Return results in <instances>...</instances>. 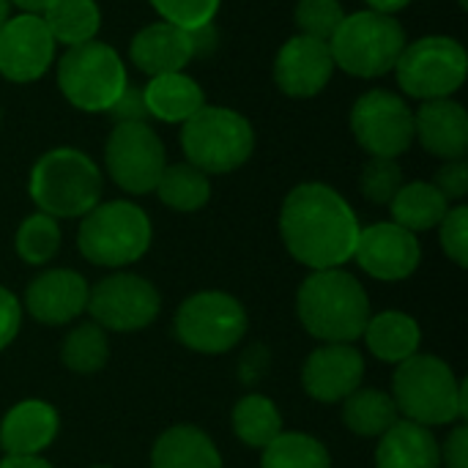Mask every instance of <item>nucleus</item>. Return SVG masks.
I'll use <instances>...</instances> for the list:
<instances>
[{
	"instance_id": "obj_18",
	"label": "nucleus",
	"mask_w": 468,
	"mask_h": 468,
	"mask_svg": "<svg viewBox=\"0 0 468 468\" xmlns=\"http://www.w3.org/2000/svg\"><path fill=\"white\" fill-rule=\"evenodd\" d=\"M88 282L71 269H49L30 280L25 288L27 313L47 326H63L88 307Z\"/></svg>"
},
{
	"instance_id": "obj_35",
	"label": "nucleus",
	"mask_w": 468,
	"mask_h": 468,
	"mask_svg": "<svg viewBox=\"0 0 468 468\" xmlns=\"http://www.w3.org/2000/svg\"><path fill=\"white\" fill-rule=\"evenodd\" d=\"M346 11L337 0H299L296 3V25L302 36L329 41L337 25L343 22Z\"/></svg>"
},
{
	"instance_id": "obj_31",
	"label": "nucleus",
	"mask_w": 468,
	"mask_h": 468,
	"mask_svg": "<svg viewBox=\"0 0 468 468\" xmlns=\"http://www.w3.org/2000/svg\"><path fill=\"white\" fill-rule=\"evenodd\" d=\"M263 468H332L329 450L307 433H280L263 447Z\"/></svg>"
},
{
	"instance_id": "obj_16",
	"label": "nucleus",
	"mask_w": 468,
	"mask_h": 468,
	"mask_svg": "<svg viewBox=\"0 0 468 468\" xmlns=\"http://www.w3.org/2000/svg\"><path fill=\"white\" fill-rule=\"evenodd\" d=\"M365 376V356L351 343H324L302 367V387L315 403H343L359 389Z\"/></svg>"
},
{
	"instance_id": "obj_26",
	"label": "nucleus",
	"mask_w": 468,
	"mask_h": 468,
	"mask_svg": "<svg viewBox=\"0 0 468 468\" xmlns=\"http://www.w3.org/2000/svg\"><path fill=\"white\" fill-rule=\"evenodd\" d=\"M389 211H392L395 225H400L411 233H422V230L439 228V222L450 211V200L433 184L411 181L398 189V195L389 203Z\"/></svg>"
},
{
	"instance_id": "obj_22",
	"label": "nucleus",
	"mask_w": 468,
	"mask_h": 468,
	"mask_svg": "<svg viewBox=\"0 0 468 468\" xmlns=\"http://www.w3.org/2000/svg\"><path fill=\"white\" fill-rule=\"evenodd\" d=\"M376 468H441V447L431 428L398 420L381 436Z\"/></svg>"
},
{
	"instance_id": "obj_46",
	"label": "nucleus",
	"mask_w": 468,
	"mask_h": 468,
	"mask_svg": "<svg viewBox=\"0 0 468 468\" xmlns=\"http://www.w3.org/2000/svg\"><path fill=\"white\" fill-rule=\"evenodd\" d=\"M8 8H11V3H8V0H0V27H3V22L8 19Z\"/></svg>"
},
{
	"instance_id": "obj_42",
	"label": "nucleus",
	"mask_w": 468,
	"mask_h": 468,
	"mask_svg": "<svg viewBox=\"0 0 468 468\" xmlns=\"http://www.w3.org/2000/svg\"><path fill=\"white\" fill-rule=\"evenodd\" d=\"M186 33H189V41H192V52H195V58H206V55H211V52L217 49L219 33H217L214 22L200 25V27H192V30H186Z\"/></svg>"
},
{
	"instance_id": "obj_21",
	"label": "nucleus",
	"mask_w": 468,
	"mask_h": 468,
	"mask_svg": "<svg viewBox=\"0 0 468 468\" xmlns=\"http://www.w3.org/2000/svg\"><path fill=\"white\" fill-rule=\"evenodd\" d=\"M129 58L140 71L156 77V74L184 71L186 63L195 58V52H192L189 33L162 19L134 33L129 44Z\"/></svg>"
},
{
	"instance_id": "obj_23",
	"label": "nucleus",
	"mask_w": 468,
	"mask_h": 468,
	"mask_svg": "<svg viewBox=\"0 0 468 468\" xmlns=\"http://www.w3.org/2000/svg\"><path fill=\"white\" fill-rule=\"evenodd\" d=\"M143 101L151 118L162 123H184L206 104V93L195 77L184 71H170L148 80V85L143 88Z\"/></svg>"
},
{
	"instance_id": "obj_10",
	"label": "nucleus",
	"mask_w": 468,
	"mask_h": 468,
	"mask_svg": "<svg viewBox=\"0 0 468 468\" xmlns=\"http://www.w3.org/2000/svg\"><path fill=\"white\" fill-rule=\"evenodd\" d=\"M173 329L197 354H228L247 335V310L225 291H200L176 310Z\"/></svg>"
},
{
	"instance_id": "obj_3",
	"label": "nucleus",
	"mask_w": 468,
	"mask_h": 468,
	"mask_svg": "<svg viewBox=\"0 0 468 468\" xmlns=\"http://www.w3.org/2000/svg\"><path fill=\"white\" fill-rule=\"evenodd\" d=\"M392 400L409 422L433 428L466 420V384L433 354H414L400 362L392 378Z\"/></svg>"
},
{
	"instance_id": "obj_6",
	"label": "nucleus",
	"mask_w": 468,
	"mask_h": 468,
	"mask_svg": "<svg viewBox=\"0 0 468 468\" xmlns=\"http://www.w3.org/2000/svg\"><path fill=\"white\" fill-rule=\"evenodd\" d=\"M154 239L148 214L132 200H110L93 206L77 230V247L93 266L121 269L137 263Z\"/></svg>"
},
{
	"instance_id": "obj_37",
	"label": "nucleus",
	"mask_w": 468,
	"mask_h": 468,
	"mask_svg": "<svg viewBox=\"0 0 468 468\" xmlns=\"http://www.w3.org/2000/svg\"><path fill=\"white\" fill-rule=\"evenodd\" d=\"M439 241L450 261H455L461 269L468 266V208L455 206L444 214L439 222Z\"/></svg>"
},
{
	"instance_id": "obj_25",
	"label": "nucleus",
	"mask_w": 468,
	"mask_h": 468,
	"mask_svg": "<svg viewBox=\"0 0 468 468\" xmlns=\"http://www.w3.org/2000/svg\"><path fill=\"white\" fill-rule=\"evenodd\" d=\"M151 468H222V458L200 428L173 425L156 439Z\"/></svg>"
},
{
	"instance_id": "obj_9",
	"label": "nucleus",
	"mask_w": 468,
	"mask_h": 468,
	"mask_svg": "<svg viewBox=\"0 0 468 468\" xmlns=\"http://www.w3.org/2000/svg\"><path fill=\"white\" fill-rule=\"evenodd\" d=\"M403 93L420 101L450 99L466 82L468 55L452 36H422L406 41L395 69Z\"/></svg>"
},
{
	"instance_id": "obj_7",
	"label": "nucleus",
	"mask_w": 468,
	"mask_h": 468,
	"mask_svg": "<svg viewBox=\"0 0 468 468\" xmlns=\"http://www.w3.org/2000/svg\"><path fill=\"white\" fill-rule=\"evenodd\" d=\"M181 126L184 156L206 176L233 173L241 165H247L255 151L252 123L230 107L203 104Z\"/></svg>"
},
{
	"instance_id": "obj_30",
	"label": "nucleus",
	"mask_w": 468,
	"mask_h": 468,
	"mask_svg": "<svg viewBox=\"0 0 468 468\" xmlns=\"http://www.w3.org/2000/svg\"><path fill=\"white\" fill-rule=\"evenodd\" d=\"M233 433L247 447L263 450L282 433V417L274 400L263 395H244L233 406Z\"/></svg>"
},
{
	"instance_id": "obj_20",
	"label": "nucleus",
	"mask_w": 468,
	"mask_h": 468,
	"mask_svg": "<svg viewBox=\"0 0 468 468\" xmlns=\"http://www.w3.org/2000/svg\"><path fill=\"white\" fill-rule=\"evenodd\" d=\"M58 411L44 400L16 403L0 422V450L11 458L41 455L58 436Z\"/></svg>"
},
{
	"instance_id": "obj_1",
	"label": "nucleus",
	"mask_w": 468,
	"mask_h": 468,
	"mask_svg": "<svg viewBox=\"0 0 468 468\" xmlns=\"http://www.w3.org/2000/svg\"><path fill=\"white\" fill-rule=\"evenodd\" d=\"M359 219L348 200L321 181L293 186L280 208L285 250L307 269H340L354 258Z\"/></svg>"
},
{
	"instance_id": "obj_47",
	"label": "nucleus",
	"mask_w": 468,
	"mask_h": 468,
	"mask_svg": "<svg viewBox=\"0 0 468 468\" xmlns=\"http://www.w3.org/2000/svg\"><path fill=\"white\" fill-rule=\"evenodd\" d=\"M458 3H461V8H466L468 5V0H458Z\"/></svg>"
},
{
	"instance_id": "obj_15",
	"label": "nucleus",
	"mask_w": 468,
	"mask_h": 468,
	"mask_svg": "<svg viewBox=\"0 0 468 468\" xmlns=\"http://www.w3.org/2000/svg\"><path fill=\"white\" fill-rule=\"evenodd\" d=\"M422 258V247L417 233L395 225V222H376L359 230L354 261L376 280L398 282L417 271Z\"/></svg>"
},
{
	"instance_id": "obj_38",
	"label": "nucleus",
	"mask_w": 468,
	"mask_h": 468,
	"mask_svg": "<svg viewBox=\"0 0 468 468\" xmlns=\"http://www.w3.org/2000/svg\"><path fill=\"white\" fill-rule=\"evenodd\" d=\"M433 186L447 200H463L468 192V165L466 159H450L439 167Z\"/></svg>"
},
{
	"instance_id": "obj_32",
	"label": "nucleus",
	"mask_w": 468,
	"mask_h": 468,
	"mask_svg": "<svg viewBox=\"0 0 468 468\" xmlns=\"http://www.w3.org/2000/svg\"><path fill=\"white\" fill-rule=\"evenodd\" d=\"M60 359L71 373H96L107 365L110 359V343L101 326L96 324H82L71 329L60 346Z\"/></svg>"
},
{
	"instance_id": "obj_28",
	"label": "nucleus",
	"mask_w": 468,
	"mask_h": 468,
	"mask_svg": "<svg viewBox=\"0 0 468 468\" xmlns=\"http://www.w3.org/2000/svg\"><path fill=\"white\" fill-rule=\"evenodd\" d=\"M343 422L356 436L381 439L398 422V406L387 392L356 389L343 400Z\"/></svg>"
},
{
	"instance_id": "obj_34",
	"label": "nucleus",
	"mask_w": 468,
	"mask_h": 468,
	"mask_svg": "<svg viewBox=\"0 0 468 468\" xmlns=\"http://www.w3.org/2000/svg\"><path fill=\"white\" fill-rule=\"evenodd\" d=\"M400 186H403V170H400L398 159L370 156L367 165L362 167L359 189H362L365 200H370L376 206H389Z\"/></svg>"
},
{
	"instance_id": "obj_33",
	"label": "nucleus",
	"mask_w": 468,
	"mask_h": 468,
	"mask_svg": "<svg viewBox=\"0 0 468 468\" xmlns=\"http://www.w3.org/2000/svg\"><path fill=\"white\" fill-rule=\"evenodd\" d=\"M16 255L27 263V266H44L49 263L58 250H60V228L58 219H52L49 214H30L22 219V225L16 228Z\"/></svg>"
},
{
	"instance_id": "obj_40",
	"label": "nucleus",
	"mask_w": 468,
	"mask_h": 468,
	"mask_svg": "<svg viewBox=\"0 0 468 468\" xmlns=\"http://www.w3.org/2000/svg\"><path fill=\"white\" fill-rule=\"evenodd\" d=\"M22 326V304L19 299L0 285V351L8 348Z\"/></svg>"
},
{
	"instance_id": "obj_4",
	"label": "nucleus",
	"mask_w": 468,
	"mask_h": 468,
	"mask_svg": "<svg viewBox=\"0 0 468 468\" xmlns=\"http://www.w3.org/2000/svg\"><path fill=\"white\" fill-rule=\"evenodd\" d=\"M27 192L38 211L52 219L85 217L101 200V170L85 151L60 145L36 159Z\"/></svg>"
},
{
	"instance_id": "obj_27",
	"label": "nucleus",
	"mask_w": 468,
	"mask_h": 468,
	"mask_svg": "<svg viewBox=\"0 0 468 468\" xmlns=\"http://www.w3.org/2000/svg\"><path fill=\"white\" fill-rule=\"evenodd\" d=\"M55 44L77 47L93 41L101 27V8L96 0H52L41 14Z\"/></svg>"
},
{
	"instance_id": "obj_29",
	"label": "nucleus",
	"mask_w": 468,
	"mask_h": 468,
	"mask_svg": "<svg viewBox=\"0 0 468 468\" xmlns=\"http://www.w3.org/2000/svg\"><path fill=\"white\" fill-rule=\"evenodd\" d=\"M159 200L173 208V211H200L208 197H211V184L208 176L203 170H197L189 162H178V165H167L156 189Z\"/></svg>"
},
{
	"instance_id": "obj_8",
	"label": "nucleus",
	"mask_w": 468,
	"mask_h": 468,
	"mask_svg": "<svg viewBox=\"0 0 468 468\" xmlns=\"http://www.w3.org/2000/svg\"><path fill=\"white\" fill-rule=\"evenodd\" d=\"M129 77L121 55L104 41L66 47L58 60V88L82 112H107L126 90Z\"/></svg>"
},
{
	"instance_id": "obj_17",
	"label": "nucleus",
	"mask_w": 468,
	"mask_h": 468,
	"mask_svg": "<svg viewBox=\"0 0 468 468\" xmlns=\"http://www.w3.org/2000/svg\"><path fill=\"white\" fill-rule=\"evenodd\" d=\"M335 74V60L326 41L310 36H291L274 60V82L291 99L318 96Z\"/></svg>"
},
{
	"instance_id": "obj_39",
	"label": "nucleus",
	"mask_w": 468,
	"mask_h": 468,
	"mask_svg": "<svg viewBox=\"0 0 468 468\" xmlns=\"http://www.w3.org/2000/svg\"><path fill=\"white\" fill-rule=\"evenodd\" d=\"M107 115L115 121V123H148L151 115L145 110V101H143V90L137 88H129L118 96V101L107 110Z\"/></svg>"
},
{
	"instance_id": "obj_11",
	"label": "nucleus",
	"mask_w": 468,
	"mask_h": 468,
	"mask_svg": "<svg viewBox=\"0 0 468 468\" xmlns=\"http://www.w3.org/2000/svg\"><path fill=\"white\" fill-rule=\"evenodd\" d=\"M104 165L123 192L148 195L167 167L165 143L151 123H115L104 143Z\"/></svg>"
},
{
	"instance_id": "obj_13",
	"label": "nucleus",
	"mask_w": 468,
	"mask_h": 468,
	"mask_svg": "<svg viewBox=\"0 0 468 468\" xmlns=\"http://www.w3.org/2000/svg\"><path fill=\"white\" fill-rule=\"evenodd\" d=\"M162 307L159 291L137 274L118 271L96 282L88 293V315L110 332H140L156 321Z\"/></svg>"
},
{
	"instance_id": "obj_2",
	"label": "nucleus",
	"mask_w": 468,
	"mask_h": 468,
	"mask_svg": "<svg viewBox=\"0 0 468 468\" xmlns=\"http://www.w3.org/2000/svg\"><path fill=\"white\" fill-rule=\"evenodd\" d=\"M296 313L302 326L321 343L359 340L373 315L362 282L343 269L313 271L296 293Z\"/></svg>"
},
{
	"instance_id": "obj_41",
	"label": "nucleus",
	"mask_w": 468,
	"mask_h": 468,
	"mask_svg": "<svg viewBox=\"0 0 468 468\" xmlns=\"http://www.w3.org/2000/svg\"><path fill=\"white\" fill-rule=\"evenodd\" d=\"M441 461L447 463V468H468V428L466 425H458L444 450H441Z\"/></svg>"
},
{
	"instance_id": "obj_5",
	"label": "nucleus",
	"mask_w": 468,
	"mask_h": 468,
	"mask_svg": "<svg viewBox=\"0 0 468 468\" xmlns=\"http://www.w3.org/2000/svg\"><path fill=\"white\" fill-rule=\"evenodd\" d=\"M326 44L337 69L351 77L376 80L395 69L406 47V30L392 14L365 8L346 14Z\"/></svg>"
},
{
	"instance_id": "obj_45",
	"label": "nucleus",
	"mask_w": 468,
	"mask_h": 468,
	"mask_svg": "<svg viewBox=\"0 0 468 468\" xmlns=\"http://www.w3.org/2000/svg\"><path fill=\"white\" fill-rule=\"evenodd\" d=\"M8 3H14V5L22 8L25 14H44V11L49 8L52 0H8Z\"/></svg>"
},
{
	"instance_id": "obj_12",
	"label": "nucleus",
	"mask_w": 468,
	"mask_h": 468,
	"mask_svg": "<svg viewBox=\"0 0 468 468\" xmlns=\"http://www.w3.org/2000/svg\"><path fill=\"white\" fill-rule=\"evenodd\" d=\"M351 132L370 156L398 159L414 143V110L403 96L373 88L354 101Z\"/></svg>"
},
{
	"instance_id": "obj_14",
	"label": "nucleus",
	"mask_w": 468,
	"mask_h": 468,
	"mask_svg": "<svg viewBox=\"0 0 468 468\" xmlns=\"http://www.w3.org/2000/svg\"><path fill=\"white\" fill-rule=\"evenodd\" d=\"M55 38L41 14L8 16L0 27V77L8 82H36L55 60Z\"/></svg>"
},
{
	"instance_id": "obj_48",
	"label": "nucleus",
	"mask_w": 468,
	"mask_h": 468,
	"mask_svg": "<svg viewBox=\"0 0 468 468\" xmlns=\"http://www.w3.org/2000/svg\"><path fill=\"white\" fill-rule=\"evenodd\" d=\"M88 468H110V466H88Z\"/></svg>"
},
{
	"instance_id": "obj_19",
	"label": "nucleus",
	"mask_w": 468,
	"mask_h": 468,
	"mask_svg": "<svg viewBox=\"0 0 468 468\" xmlns=\"http://www.w3.org/2000/svg\"><path fill=\"white\" fill-rule=\"evenodd\" d=\"M414 140L433 156L450 162V159H466L468 151V112L461 101L450 99H433L422 101L414 112Z\"/></svg>"
},
{
	"instance_id": "obj_36",
	"label": "nucleus",
	"mask_w": 468,
	"mask_h": 468,
	"mask_svg": "<svg viewBox=\"0 0 468 468\" xmlns=\"http://www.w3.org/2000/svg\"><path fill=\"white\" fill-rule=\"evenodd\" d=\"M148 3L165 22L192 30V27L214 22L222 0H148Z\"/></svg>"
},
{
	"instance_id": "obj_24",
	"label": "nucleus",
	"mask_w": 468,
	"mask_h": 468,
	"mask_svg": "<svg viewBox=\"0 0 468 468\" xmlns=\"http://www.w3.org/2000/svg\"><path fill=\"white\" fill-rule=\"evenodd\" d=\"M370 354L387 365H400L420 354V324L400 310H384L378 315H370L365 332H362Z\"/></svg>"
},
{
	"instance_id": "obj_43",
	"label": "nucleus",
	"mask_w": 468,
	"mask_h": 468,
	"mask_svg": "<svg viewBox=\"0 0 468 468\" xmlns=\"http://www.w3.org/2000/svg\"><path fill=\"white\" fill-rule=\"evenodd\" d=\"M0 468H52V463H47L41 455H30V458H11V455H5L0 461Z\"/></svg>"
},
{
	"instance_id": "obj_44",
	"label": "nucleus",
	"mask_w": 468,
	"mask_h": 468,
	"mask_svg": "<svg viewBox=\"0 0 468 468\" xmlns=\"http://www.w3.org/2000/svg\"><path fill=\"white\" fill-rule=\"evenodd\" d=\"M367 3V8L370 11H381V14H398V11H403L411 0H365Z\"/></svg>"
}]
</instances>
